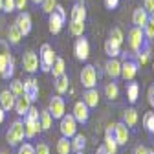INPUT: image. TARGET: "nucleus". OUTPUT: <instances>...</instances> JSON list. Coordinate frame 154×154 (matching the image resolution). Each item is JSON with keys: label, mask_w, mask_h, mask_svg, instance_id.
Here are the masks:
<instances>
[{"label": "nucleus", "mask_w": 154, "mask_h": 154, "mask_svg": "<svg viewBox=\"0 0 154 154\" xmlns=\"http://www.w3.org/2000/svg\"><path fill=\"white\" fill-rule=\"evenodd\" d=\"M35 154H50V147H48V143H37L35 145Z\"/></svg>", "instance_id": "a18cd8bd"}, {"label": "nucleus", "mask_w": 154, "mask_h": 154, "mask_svg": "<svg viewBox=\"0 0 154 154\" xmlns=\"http://www.w3.org/2000/svg\"><path fill=\"white\" fill-rule=\"evenodd\" d=\"M127 42H128V48H130L134 53L140 51V50L147 44V38H145L143 29L138 28V26H132L130 31H128V35H127Z\"/></svg>", "instance_id": "f03ea898"}, {"label": "nucleus", "mask_w": 154, "mask_h": 154, "mask_svg": "<svg viewBox=\"0 0 154 154\" xmlns=\"http://www.w3.org/2000/svg\"><path fill=\"white\" fill-rule=\"evenodd\" d=\"M105 53L108 55V59H112V57H119L121 55V46H118L116 42H112L110 38H106V42H105Z\"/></svg>", "instance_id": "c85d7f7f"}, {"label": "nucleus", "mask_w": 154, "mask_h": 154, "mask_svg": "<svg viewBox=\"0 0 154 154\" xmlns=\"http://www.w3.org/2000/svg\"><path fill=\"white\" fill-rule=\"evenodd\" d=\"M81 83L85 88H95L97 86V70L92 64H86L81 70Z\"/></svg>", "instance_id": "423d86ee"}, {"label": "nucleus", "mask_w": 154, "mask_h": 154, "mask_svg": "<svg viewBox=\"0 0 154 154\" xmlns=\"http://www.w3.org/2000/svg\"><path fill=\"white\" fill-rule=\"evenodd\" d=\"M59 121H61V125H59L61 136H64V138H72L73 134L77 132V121H75V118H73L72 114H64Z\"/></svg>", "instance_id": "39448f33"}, {"label": "nucleus", "mask_w": 154, "mask_h": 154, "mask_svg": "<svg viewBox=\"0 0 154 154\" xmlns=\"http://www.w3.org/2000/svg\"><path fill=\"white\" fill-rule=\"evenodd\" d=\"M0 11H2V0H0Z\"/></svg>", "instance_id": "13d9d810"}, {"label": "nucleus", "mask_w": 154, "mask_h": 154, "mask_svg": "<svg viewBox=\"0 0 154 154\" xmlns=\"http://www.w3.org/2000/svg\"><path fill=\"white\" fill-rule=\"evenodd\" d=\"M70 33L73 35V37H81V35H85V22H81V20H70Z\"/></svg>", "instance_id": "2f4dec72"}, {"label": "nucleus", "mask_w": 154, "mask_h": 154, "mask_svg": "<svg viewBox=\"0 0 154 154\" xmlns=\"http://www.w3.org/2000/svg\"><path fill=\"white\" fill-rule=\"evenodd\" d=\"M83 101H85V105L92 110V108H95L99 105V94H97V90L95 88H85V92H83Z\"/></svg>", "instance_id": "dca6fc26"}, {"label": "nucleus", "mask_w": 154, "mask_h": 154, "mask_svg": "<svg viewBox=\"0 0 154 154\" xmlns=\"http://www.w3.org/2000/svg\"><path fill=\"white\" fill-rule=\"evenodd\" d=\"M6 140L11 147H18L24 141V121L22 119H17L11 123V127L6 132Z\"/></svg>", "instance_id": "f257e3e1"}, {"label": "nucleus", "mask_w": 154, "mask_h": 154, "mask_svg": "<svg viewBox=\"0 0 154 154\" xmlns=\"http://www.w3.org/2000/svg\"><path fill=\"white\" fill-rule=\"evenodd\" d=\"M68 86H70V77L66 73L55 77V90H57V94H59V95H64L68 92Z\"/></svg>", "instance_id": "393cba45"}, {"label": "nucleus", "mask_w": 154, "mask_h": 154, "mask_svg": "<svg viewBox=\"0 0 154 154\" xmlns=\"http://www.w3.org/2000/svg\"><path fill=\"white\" fill-rule=\"evenodd\" d=\"M15 24H17L18 29H20L22 35H29V31H31V17H29L26 11H20V13L17 15Z\"/></svg>", "instance_id": "2eb2a0df"}, {"label": "nucleus", "mask_w": 154, "mask_h": 154, "mask_svg": "<svg viewBox=\"0 0 154 154\" xmlns=\"http://www.w3.org/2000/svg\"><path fill=\"white\" fill-rule=\"evenodd\" d=\"M143 8L149 13H154V0H143Z\"/></svg>", "instance_id": "de8ad7c7"}, {"label": "nucleus", "mask_w": 154, "mask_h": 154, "mask_svg": "<svg viewBox=\"0 0 154 154\" xmlns=\"http://www.w3.org/2000/svg\"><path fill=\"white\" fill-rule=\"evenodd\" d=\"M143 127L149 134H154V112H145L143 116Z\"/></svg>", "instance_id": "f704fd0d"}, {"label": "nucleus", "mask_w": 154, "mask_h": 154, "mask_svg": "<svg viewBox=\"0 0 154 154\" xmlns=\"http://www.w3.org/2000/svg\"><path fill=\"white\" fill-rule=\"evenodd\" d=\"M105 97H106L108 101H116V99L119 97V86L116 85L114 81L105 86Z\"/></svg>", "instance_id": "c756f323"}, {"label": "nucleus", "mask_w": 154, "mask_h": 154, "mask_svg": "<svg viewBox=\"0 0 154 154\" xmlns=\"http://www.w3.org/2000/svg\"><path fill=\"white\" fill-rule=\"evenodd\" d=\"M57 59V55L53 51V48L50 44H42L41 46V53H38V66H41L42 72H50L53 63Z\"/></svg>", "instance_id": "7ed1b4c3"}, {"label": "nucleus", "mask_w": 154, "mask_h": 154, "mask_svg": "<svg viewBox=\"0 0 154 154\" xmlns=\"http://www.w3.org/2000/svg\"><path fill=\"white\" fill-rule=\"evenodd\" d=\"M11 57H13V55H11L9 51H2V53H0V73L6 70V66H8V63H9Z\"/></svg>", "instance_id": "a19ab883"}, {"label": "nucleus", "mask_w": 154, "mask_h": 154, "mask_svg": "<svg viewBox=\"0 0 154 154\" xmlns=\"http://www.w3.org/2000/svg\"><path fill=\"white\" fill-rule=\"evenodd\" d=\"M136 55V61H138V64H147V61H149V57H150V50H149V44H145L140 51H136L134 53Z\"/></svg>", "instance_id": "72a5a7b5"}, {"label": "nucleus", "mask_w": 154, "mask_h": 154, "mask_svg": "<svg viewBox=\"0 0 154 154\" xmlns=\"http://www.w3.org/2000/svg\"><path fill=\"white\" fill-rule=\"evenodd\" d=\"M138 110L134 108V106H130V108H127L125 112H123V123L130 128V127H136V123H138Z\"/></svg>", "instance_id": "b1692460"}, {"label": "nucleus", "mask_w": 154, "mask_h": 154, "mask_svg": "<svg viewBox=\"0 0 154 154\" xmlns=\"http://www.w3.org/2000/svg\"><path fill=\"white\" fill-rule=\"evenodd\" d=\"M149 103H150V106H154V85L149 88Z\"/></svg>", "instance_id": "3c124183"}, {"label": "nucleus", "mask_w": 154, "mask_h": 154, "mask_svg": "<svg viewBox=\"0 0 154 154\" xmlns=\"http://www.w3.org/2000/svg\"><path fill=\"white\" fill-rule=\"evenodd\" d=\"M108 38H110L112 42H116L118 46H121V44H123V41H125L123 31H121L119 28H112V29H110V35H108Z\"/></svg>", "instance_id": "c9c22d12"}, {"label": "nucleus", "mask_w": 154, "mask_h": 154, "mask_svg": "<svg viewBox=\"0 0 154 154\" xmlns=\"http://www.w3.org/2000/svg\"><path fill=\"white\" fill-rule=\"evenodd\" d=\"M48 17H50V18H48V24H50V26H48V28H50V31H51L53 35H57V33L63 29V26H64V18L57 13V11L50 13Z\"/></svg>", "instance_id": "f3484780"}, {"label": "nucleus", "mask_w": 154, "mask_h": 154, "mask_svg": "<svg viewBox=\"0 0 154 154\" xmlns=\"http://www.w3.org/2000/svg\"><path fill=\"white\" fill-rule=\"evenodd\" d=\"M138 97H140V85L138 83H128V86H127V99H128V103H136L138 101Z\"/></svg>", "instance_id": "cd10ccee"}, {"label": "nucleus", "mask_w": 154, "mask_h": 154, "mask_svg": "<svg viewBox=\"0 0 154 154\" xmlns=\"http://www.w3.org/2000/svg\"><path fill=\"white\" fill-rule=\"evenodd\" d=\"M138 70H140L138 61H134V59H125V61L121 63V75H119V77H123L125 81H134V77H136Z\"/></svg>", "instance_id": "6e6552de"}, {"label": "nucleus", "mask_w": 154, "mask_h": 154, "mask_svg": "<svg viewBox=\"0 0 154 154\" xmlns=\"http://www.w3.org/2000/svg\"><path fill=\"white\" fill-rule=\"evenodd\" d=\"M4 119H6V110H4L2 106H0V125L4 123Z\"/></svg>", "instance_id": "864d4df0"}, {"label": "nucleus", "mask_w": 154, "mask_h": 154, "mask_svg": "<svg viewBox=\"0 0 154 154\" xmlns=\"http://www.w3.org/2000/svg\"><path fill=\"white\" fill-rule=\"evenodd\" d=\"M42 128H41V123L38 121H31V119H24V138L31 140L35 138L37 134H41Z\"/></svg>", "instance_id": "6ab92c4d"}, {"label": "nucleus", "mask_w": 154, "mask_h": 154, "mask_svg": "<svg viewBox=\"0 0 154 154\" xmlns=\"http://www.w3.org/2000/svg\"><path fill=\"white\" fill-rule=\"evenodd\" d=\"M41 6H42V11H44L46 15H50V13H53V11H55L57 0H42V2H41Z\"/></svg>", "instance_id": "ea45409f"}, {"label": "nucleus", "mask_w": 154, "mask_h": 154, "mask_svg": "<svg viewBox=\"0 0 154 154\" xmlns=\"http://www.w3.org/2000/svg\"><path fill=\"white\" fill-rule=\"evenodd\" d=\"M152 68H154V64H152Z\"/></svg>", "instance_id": "680f3d73"}, {"label": "nucleus", "mask_w": 154, "mask_h": 154, "mask_svg": "<svg viewBox=\"0 0 154 154\" xmlns=\"http://www.w3.org/2000/svg\"><path fill=\"white\" fill-rule=\"evenodd\" d=\"M48 112L51 114L53 119H61L63 116L66 114V103L63 99V95H53V97L50 99V105H48Z\"/></svg>", "instance_id": "20e7f679"}, {"label": "nucleus", "mask_w": 154, "mask_h": 154, "mask_svg": "<svg viewBox=\"0 0 154 154\" xmlns=\"http://www.w3.org/2000/svg\"><path fill=\"white\" fill-rule=\"evenodd\" d=\"M119 6V0H105V8L106 9H116V8H118Z\"/></svg>", "instance_id": "49530a36"}, {"label": "nucleus", "mask_w": 154, "mask_h": 154, "mask_svg": "<svg viewBox=\"0 0 154 154\" xmlns=\"http://www.w3.org/2000/svg\"><path fill=\"white\" fill-rule=\"evenodd\" d=\"M105 72H106V75L110 77L112 81L119 79V75H121V61H118V57L108 59L106 64H105Z\"/></svg>", "instance_id": "4468645a"}, {"label": "nucleus", "mask_w": 154, "mask_h": 154, "mask_svg": "<svg viewBox=\"0 0 154 154\" xmlns=\"http://www.w3.org/2000/svg\"><path fill=\"white\" fill-rule=\"evenodd\" d=\"M33 103L28 99V95H17V97H15V112L18 114V116H26V112L29 110V106H31Z\"/></svg>", "instance_id": "a211bd4d"}, {"label": "nucleus", "mask_w": 154, "mask_h": 154, "mask_svg": "<svg viewBox=\"0 0 154 154\" xmlns=\"http://www.w3.org/2000/svg\"><path fill=\"white\" fill-rule=\"evenodd\" d=\"M73 53H75V59H79V61H86L90 57V42H88V38H85V35H81L75 41Z\"/></svg>", "instance_id": "0eeeda50"}, {"label": "nucleus", "mask_w": 154, "mask_h": 154, "mask_svg": "<svg viewBox=\"0 0 154 154\" xmlns=\"http://www.w3.org/2000/svg\"><path fill=\"white\" fill-rule=\"evenodd\" d=\"M22 66H24V70H26L28 73H35V72L38 70V57H37L35 51L28 50V51L24 53V57H22Z\"/></svg>", "instance_id": "ddd939ff"}, {"label": "nucleus", "mask_w": 154, "mask_h": 154, "mask_svg": "<svg viewBox=\"0 0 154 154\" xmlns=\"http://www.w3.org/2000/svg\"><path fill=\"white\" fill-rule=\"evenodd\" d=\"M70 20H81V22L86 20V8H85L83 2L73 4V8H72V15H70Z\"/></svg>", "instance_id": "5701e85b"}, {"label": "nucleus", "mask_w": 154, "mask_h": 154, "mask_svg": "<svg viewBox=\"0 0 154 154\" xmlns=\"http://www.w3.org/2000/svg\"><path fill=\"white\" fill-rule=\"evenodd\" d=\"M147 20H149V11H147L145 8L134 9V13H132V24H134V26H138V28L143 29V26L147 24Z\"/></svg>", "instance_id": "aec40b11"}, {"label": "nucleus", "mask_w": 154, "mask_h": 154, "mask_svg": "<svg viewBox=\"0 0 154 154\" xmlns=\"http://www.w3.org/2000/svg\"><path fill=\"white\" fill-rule=\"evenodd\" d=\"M75 154H85V152H83V150H81V152H75Z\"/></svg>", "instance_id": "bf43d9fd"}, {"label": "nucleus", "mask_w": 154, "mask_h": 154, "mask_svg": "<svg viewBox=\"0 0 154 154\" xmlns=\"http://www.w3.org/2000/svg\"><path fill=\"white\" fill-rule=\"evenodd\" d=\"M22 83H24V95H28V99L31 103H35L38 99V83H37V79L35 77H28Z\"/></svg>", "instance_id": "f8f14e48"}, {"label": "nucleus", "mask_w": 154, "mask_h": 154, "mask_svg": "<svg viewBox=\"0 0 154 154\" xmlns=\"http://www.w3.org/2000/svg\"><path fill=\"white\" fill-rule=\"evenodd\" d=\"M0 154H8V152H6V150H0Z\"/></svg>", "instance_id": "4d7b16f0"}, {"label": "nucleus", "mask_w": 154, "mask_h": 154, "mask_svg": "<svg viewBox=\"0 0 154 154\" xmlns=\"http://www.w3.org/2000/svg\"><path fill=\"white\" fill-rule=\"evenodd\" d=\"M17 154H35V147L31 143H22V145H18Z\"/></svg>", "instance_id": "79ce46f5"}, {"label": "nucleus", "mask_w": 154, "mask_h": 154, "mask_svg": "<svg viewBox=\"0 0 154 154\" xmlns=\"http://www.w3.org/2000/svg\"><path fill=\"white\" fill-rule=\"evenodd\" d=\"M72 116L75 118L77 123L85 125V123H88V119H90V108L85 105V101H77V103L73 105V112H72Z\"/></svg>", "instance_id": "9d476101"}, {"label": "nucleus", "mask_w": 154, "mask_h": 154, "mask_svg": "<svg viewBox=\"0 0 154 154\" xmlns=\"http://www.w3.org/2000/svg\"><path fill=\"white\" fill-rule=\"evenodd\" d=\"M9 90L13 92L15 97H17V95H22V94H24V83H22L20 79H13V81L9 83Z\"/></svg>", "instance_id": "4c0bfd02"}, {"label": "nucleus", "mask_w": 154, "mask_h": 154, "mask_svg": "<svg viewBox=\"0 0 154 154\" xmlns=\"http://www.w3.org/2000/svg\"><path fill=\"white\" fill-rule=\"evenodd\" d=\"M134 154H149V149L145 145H138L136 149H134Z\"/></svg>", "instance_id": "8fccbe9b"}, {"label": "nucleus", "mask_w": 154, "mask_h": 154, "mask_svg": "<svg viewBox=\"0 0 154 154\" xmlns=\"http://www.w3.org/2000/svg\"><path fill=\"white\" fill-rule=\"evenodd\" d=\"M64 70H66V63H64V59H61V57H57L50 72L53 73V77H59V75H63V73H64Z\"/></svg>", "instance_id": "473e14b6"}, {"label": "nucleus", "mask_w": 154, "mask_h": 154, "mask_svg": "<svg viewBox=\"0 0 154 154\" xmlns=\"http://www.w3.org/2000/svg\"><path fill=\"white\" fill-rule=\"evenodd\" d=\"M97 154H106V150H105V149H103V145H101V147H99V149H97Z\"/></svg>", "instance_id": "5fc2aeb1"}, {"label": "nucleus", "mask_w": 154, "mask_h": 154, "mask_svg": "<svg viewBox=\"0 0 154 154\" xmlns=\"http://www.w3.org/2000/svg\"><path fill=\"white\" fill-rule=\"evenodd\" d=\"M143 33H145V38H147V41H152V38H154V17L149 15V20H147V24L143 26Z\"/></svg>", "instance_id": "e433bc0d"}, {"label": "nucleus", "mask_w": 154, "mask_h": 154, "mask_svg": "<svg viewBox=\"0 0 154 154\" xmlns=\"http://www.w3.org/2000/svg\"><path fill=\"white\" fill-rule=\"evenodd\" d=\"M0 106H2L6 112L13 110V106H15V95H13V92L9 88L0 92Z\"/></svg>", "instance_id": "412c9836"}, {"label": "nucleus", "mask_w": 154, "mask_h": 154, "mask_svg": "<svg viewBox=\"0 0 154 154\" xmlns=\"http://www.w3.org/2000/svg\"><path fill=\"white\" fill-rule=\"evenodd\" d=\"M38 123H41V128H42V130H50V128H51L53 118H51V114L48 112V108L38 112Z\"/></svg>", "instance_id": "bb28decb"}, {"label": "nucleus", "mask_w": 154, "mask_h": 154, "mask_svg": "<svg viewBox=\"0 0 154 154\" xmlns=\"http://www.w3.org/2000/svg\"><path fill=\"white\" fill-rule=\"evenodd\" d=\"M2 11L4 13H13L15 11V0H2Z\"/></svg>", "instance_id": "c03bdc74"}, {"label": "nucleus", "mask_w": 154, "mask_h": 154, "mask_svg": "<svg viewBox=\"0 0 154 154\" xmlns=\"http://www.w3.org/2000/svg\"><path fill=\"white\" fill-rule=\"evenodd\" d=\"M26 4H28V0H15V9L24 11L26 9Z\"/></svg>", "instance_id": "09e8293b"}, {"label": "nucleus", "mask_w": 154, "mask_h": 154, "mask_svg": "<svg viewBox=\"0 0 154 154\" xmlns=\"http://www.w3.org/2000/svg\"><path fill=\"white\" fill-rule=\"evenodd\" d=\"M55 11H57V13H59V15L64 18V20H66V11H64V8H63V6H59V4H57V6H55Z\"/></svg>", "instance_id": "603ef678"}, {"label": "nucleus", "mask_w": 154, "mask_h": 154, "mask_svg": "<svg viewBox=\"0 0 154 154\" xmlns=\"http://www.w3.org/2000/svg\"><path fill=\"white\" fill-rule=\"evenodd\" d=\"M57 154H72V143H70V138H64L61 136V140L57 141Z\"/></svg>", "instance_id": "7c9ffc66"}, {"label": "nucleus", "mask_w": 154, "mask_h": 154, "mask_svg": "<svg viewBox=\"0 0 154 154\" xmlns=\"http://www.w3.org/2000/svg\"><path fill=\"white\" fill-rule=\"evenodd\" d=\"M103 149L106 150V154H118V141L114 138V123L106 127V132H105V141H103Z\"/></svg>", "instance_id": "1a4fd4ad"}, {"label": "nucleus", "mask_w": 154, "mask_h": 154, "mask_svg": "<svg viewBox=\"0 0 154 154\" xmlns=\"http://www.w3.org/2000/svg\"><path fill=\"white\" fill-rule=\"evenodd\" d=\"M13 75H15V59L11 57L9 59V63H8V66H6V70L0 73V77H2V79H13Z\"/></svg>", "instance_id": "58836bf2"}, {"label": "nucleus", "mask_w": 154, "mask_h": 154, "mask_svg": "<svg viewBox=\"0 0 154 154\" xmlns=\"http://www.w3.org/2000/svg\"><path fill=\"white\" fill-rule=\"evenodd\" d=\"M114 138L118 141V145H127L128 143V138H130V132H128V127L123 123V121H118L114 123Z\"/></svg>", "instance_id": "9b49d317"}, {"label": "nucleus", "mask_w": 154, "mask_h": 154, "mask_svg": "<svg viewBox=\"0 0 154 154\" xmlns=\"http://www.w3.org/2000/svg\"><path fill=\"white\" fill-rule=\"evenodd\" d=\"M149 154H154V150H149Z\"/></svg>", "instance_id": "052dcab7"}, {"label": "nucleus", "mask_w": 154, "mask_h": 154, "mask_svg": "<svg viewBox=\"0 0 154 154\" xmlns=\"http://www.w3.org/2000/svg\"><path fill=\"white\" fill-rule=\"evenodd\" d=\"M70 143H72V152H81V150H85V147H86V138H85V134L75 132L73 136L70 138Z\"/></svg>", "instance_id": "4be33fe9"}, {"label": "nucleus", "mask_w": 154, "mask_h": 154, "mask_svg": "<svg viewBox=\"0 0 154 154\" xmlns=\"http://www.w3.org/2000/svg\"><path fill=\"white\" fill-rule=\"evenodd\" d=\"M31 2H33V4H37V6H38V4H41V2H42V0H31Z\"/></svg>", "instance_id": "6e6d98bb"}, {"label": "nucleus", "mask_w": 154, "mask_h": 154, "mask_svg": "<svg viewBox=\"0 0 154 154\" xmlns=\"http://www.w3.org/2000/svg\"><path fill=\"white\" fill-rule=\"evenodd\" d=\"M22 37H24V35L20 33V29L17 28V24H15V22L8 28V41H9L13 46H17L18 42H20V38H22Z\"/></svg>", "instance_id": "a878e982"}, {"label": "nucleus", "mask_w": 154, "mask_h": 154, "mask_svg": "<svg viewBox=\"0 0 154 154\" xmlns=\"http://www.w3.org/2000/svg\"><path fill=\"white\" fill-rule=\"evenodd\" d=\"M24 119H31V121H38V108H35L33 105L29 106V110L26 112L24 116Z\"/></svg>", "instance_id": "37998d69"}]
</instances>
